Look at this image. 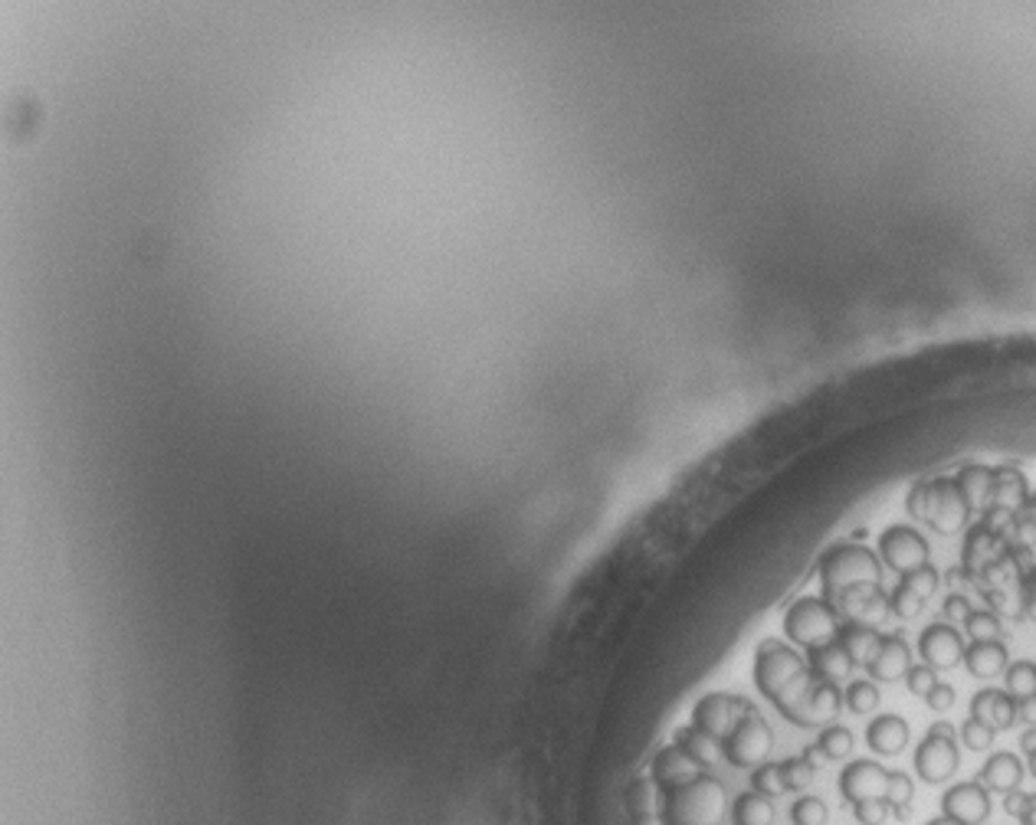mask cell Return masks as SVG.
<instances>
[{
  "instance_id": "14",
  "label": "cell",
  "mask_w": 1036,
  "mask_h": 825,
  "mask_svg": "<svg viewBox=\"0 0 1036 825\" xmlns=\"http://www.w3.org/2000/svg\"><path fill=\"white\" fill-rule=\"evenodd\" d=\"M918 651L931 668H954L957 661H964V638L948 622H934L918 635Z\"/></svg>"
},
{
  "instance_id": "9",
  "label": "cell",
  "mask_w": 1036,
  "mask_h": 825,
  "mask_svg": "<svg viewBox=\"0 0 1036 825\" xmlns=\"http://www.w3.org/2000/svg\"><path fill=\"white\" fill-rule=\"evenodd\" d=\"M751 714V704L741 701V697H731V694H705L695 710H692V727L705 730L708 737H715L718 743L738 727L741 717Z\"/></svg>"
},
{
  "instance_id": "45",
  "label": "cell",
  "mask_w": 1036,
  "mask_h": 825,
  "mask_svg": "<svg viewBox=\"0 0 1036 825\" xmlns=\"http://www.w3.org/2000/svg\"><path fill=\"white\" fill-rule=\"evenodd\" d=\"M928 733H938V737H954V727H951V724H944V720H938Z\"/></svg>"
},
{
  "instance_id": "6",
  "label": "cell",
  "mask_w": 1036,
  "mask_h": 825,
  "mask_svg": "<svg viewBox=\"0 0 1036 825\" xmlns=\"http://www.w3.org/2000/svg\"><path fill=\"white\" fill-rule=\"evenodd\" d=\"M879 557L889 570H895L898 576H908L921 566H928V540L905 524H895L889 530H882L879 537Z\"/></svg>"
},
{
  "instance_id": "21",
  "label": "cell",
  "mask_w": 1036,
  "mask_h": 825,
  "mask_svg": "<svg viewBox=\"0 0 1036 825\" xmlns=\"http://www.w3.org/2000/svg\"><path fill=\"white\" fill-rule=\"evenodd\" d=\"M964 665L974 678H993L1000 671H1007V648L1000 642H974L970 648H964Z\"/></svg>"
},
{
  "instance_id": "31",
  "label": "cell",
  "mask_w": 1036,
  "mask_h": 825,
  "mask_svg": "<svg viewBox=\"0 0 1036 825\" xmlns=\"http://www.w3.org/2000/svg\"><path fill=\"white\" fill-rule=\"evenodd\" d=\"M964 632L970 642H997L1000 638V619L993 612H970L964 619Z\"/></svg>"
},
{
  "instance_id": "32",
  "label": "cell",
  "mask_w": 1036,
  "mask_h": 825,
  "mask_svg": "<svg viewBox=\"0 0 1036 825\" xmlns=\"http://www.w3.org/2000/svg\"><path fill=\"white\" fill-rule=\"evenodd\" d=\"M781 773H784V782H787V792H790V789H807L813 782L817 766L807 756H794V760L781 763Z\"/></svg>"
},
{
  "instance_id": "10",
  "label": "cell",
  "mask_w": 1036,
  "mask_h": 825,
  "mask_svg": "<svg viewBox=\"0 0 1036 825\" xmlns=\"http://www.w3.org/2000/svg\"><path fill=\"white\" fill-rule=\"evenodd\" d=\"M836 789L839 796L856 805V802H866V799H885V789H889V769L872 763V760H853L839 779H836Z\"/></svg>"
},
{
  "instance_id": "28",
  "label": "cell",
  "mask_w": 1036,
  "mask_h": 825,
  "mask_svg": "<svg viewBox=\"0 0 1036 825\" xmlns=\"http://www.w3.org/2000/svg\"><path fill=\"white\" fill-rule=\"evenodd\" d=\"M1007 694H1013L1016 701L1036 694V665H1033V661H1013V665H1007Z\"/></svg>"
},
{
  "instance_id": "29",
  "label": "cell",
  "mask_w": 1036,
  "mask_h": 825,
  "mask_svg": "<svg viewBox=\"0 0 1036 825\" xmlns=\"http://www.w3.org/2000/svg\"><path fill=\"white\" fill-rule=\"evenodd\" d=\"M826 815H830V809L817 796H800L790 805V822L794 825H826Z\"/></svg>"
},
{
  "instance_id": "25",
  "label": "cell",
  "mask_w": 1036,
  "mask_h": 825,
  "mask_svg": "<svg viewBox=\"0 0 1036 825\" xmlns=\"http://www.w3.org/2000/svg\"><path fill=\"white\" fill-rule=\"evenodd\" d=\"M813 746L823 753V760H843V756L853 753V733L846 727H839V724H830V727L820 730Z\"/></svg>"
},
{
  "instance_id": "15",
  "label": "cell",
  "mask_w": 1036,
  "mask_h": 825,
  "mask_svg": "<svg viewBox=\"0 0 1036 825\" xmlns=\"http://www.w3.org/2000/svg\"><path fill=\"white\" fill-rule=\"evenodd\" d=\"M807 668H810L813 678L836 684V681H843L856 665H853V658L846 655V648L833 638V642H826V645L807 648Z\"/></svg>"
},
{
  "instance_id": "35",
  "label": "cell",
  "mask_w": 1036,
  "mask_h": 825,
  "mask_svg": "<svg viewBox=\"0 0 1036 825\" xmlns=\"http://www.w3.org/2000/svg\"><path fill=\"white\" fill-rule=\"evenodd\" d=\"M853 815H856L859 825H882L892 815V809H889L885 799H866V802L853 805Z\"/></svg>"
},
{
  "instance_id": "18",
  "label": "cell",
  "mask_w": 1036,
  "mask_h": 825,
  "mask_svg": "<svg viewBox=\"0 0 1036 825\" xmlns=\"http://www.w3.org/2000/svg\"><path fill=\"white\" fill-rule=\"evenodd\" d=\"M836 642L846 648V655L853 658V665H872V658L879 655V648H882V635L872 629V625H866V622H846V625H839V632H836Z\"/></svg>"
},
{
  "instance_id": "8",
  "label": "cell",
  "mask_w": 1036,
  "mask_h": 825,
  "mask_svg": "<svg viewBox=\"0 0 1036 825\" xmlns=\"http://www.w3.org/2000/svg\"><path fill=\"white\" fill-rule=\"evenodd\" d=\"M839 707H843V691H839L833 681L813 678L810 687H807L797 701H790L781 714H784L787 720L800 724V727H813V724L833 720V717L839 714Z\"/></svg>"
},
{
  "instance_id": "17",
  "label": "cell",
  "mask_w": 1036,
  "mask_h": 825,
  "mask_svg": "<svg viewBox=\"0 0 1036 825\" xmlns=\"http://www.w3.org/2000/svg\"><path fill=\"white\" fill-rule=\"evenodd\" d=\"M1023 782V763L1016 753H993L984 766H980V786L987 792H1016Z\"/></svg>"
},
{
  "instance_id": "16",
  "label": "cell",
  "mask_w": 1036,
  "mask_h": 825,
  "mask_svg": "<svg viewBox=\"0 0 1036 825\" xmlns=\"http://www.w3.org/2000/svg\"><path fill=\"white\" fill-rule=\"evenodd\" d=\"M866 743L879 756H895L908 743V724L898 714H882L866 727Z\"/></svg>"
},
{
  "instance_id": "2",
  "label": "cell",
  "mask_w": 1036,
  "mask_h": 825,
  "mask_svg": "<svg viewBox=\"0 0 1036 825\" xmlns=\"http://www.w3.org/2000/svg\"><path fill=\"white\" fill-rule=\"evenodd\" d=\"M728 799L718 779L699 776L695 782L666 792L659 805V822L663 825H718L725 818Z\"/></svg>"
},
{
  "instance_id": "47",
  "label": "cell",
  "mask_w": 1036,
  "mask_h": 825,
  "mask_svg": "<svg viewBox=\"0 0 1036 825\" xmlns=\"http://www.w3.org/2000/svg\"><path fill=\"white\" fill-rule=\"evenodd\" d=\"M1026 763H1029V773H1033V776H1036V750H1033V753H1029V756H1026Z\"/></svg>"
},
{
  "instance_id": "24",
  "label": "cell",
  "mask_w": 1036,
  "mask_h": 825,
  "mask_svg": "<svg viewBox=\"0 0 1036 825\" xmlns=\"http://www.w3.org/2000/svg\"><path fill=\"white\" fill-rule=\"evenodd\" d=\"M676 743L699 763V766H712L718 756H722V743L715 740V737H708L705 730H699V727H689V730H679V737H676Z\"/></svg>"
},
{
  "instance_id": "36",
  "label": "cell",
  "mask_w": 1036,
  "mask_h": 825,
  "mask_svg": "<svg viewBox=\"0 0 1036 825\" xmlns=\"http://www.w3.org/2000/svg\"><path fill=\"white\" fill-rule=\"evenodd\" d=\"M905 681H908V691H912V694H918V697H925V694L938 684V678H934V668H931V665H912V668H908V674H905Z\"/></svg>"
},
{
  "instance_id": "43",
  "label": "cell",
  "mask_w": 1036,
  "mask_h": 825,
  "mask_svg": "<svg viewBox=\"0 0 1036 825\" xmlns=\"http://www.w3.org/2000/svg\"><path fill=\"white\" fill-rule=\"evenodd\" d=\"M1020 746H1023V753L1029 756L1033 750H1036V727H1026L1023 730V737H1020Z\"/></svg>"
},
{
  "instance_id": "26",
  "label": "cell",
  "mask_w": 1036,
  "mask_h": 825,
  "mask_svg": "<svg viewBox=\"0 0 1036 825\" xmlns=\"http://www.w3.org/2000/svg\"><path fill=\"white\" fill-rule=\"evenodd\" d=\"M912 796H915V786L905 773H889V789H885V802L889 809L895 812V818H908L912 812Z\"/></svg>"
},
{
  "instance_id": "19",
  "label": "cell",
  "mask_w": 1036,
  "mask_h": 825,
  "mask_svg": "<svg viewBox=\"0 0 1036 825\" xmlns=\"http://www.w3.org/2000/svg\"><path fill=\"white\" fill-rule=\"evenodd\" d=\"M908 668H912L908 645L898 635H882V648H879V655L869 665L872 678L876 681H898V678L908 674Z\"/></svg>"
},
{
  "instance_id": "13",
  "label": "cell",
  "mask_w": 1036,
  "mask_h": 825,
  "mask_svg": "<svg viewBox=\"0 0 1036 825\" xmlns=\"http://www.w3.org/2000/svg\"><path fill=\"white\" fill-rule=\"evenodd\" d=\"M702 773V766L679 746V743H669L663 746L656 756H653V782L663 789V792H676L689 782H695Z\"/></svg>"
},
{
  "instance_id": "39",
  "label": "cell",
  "mask_w": 1036,
  "mask_h": 825,
  "mask_svg": "<svg viewBox=\"0 0 1036 825\" xmlns=\"http://www.w3.org/2000/svg\"><path fill=\"white\" fill-rule=\"evenodd\" d=\"M925 498H928V485H925V481L908 491V511H912L918 521H925Z\"/></svg>"
},
{
  "instance_id": "37",
  "label": "cell",
  "mask_w": 1036,
  "mask_h": 825,
  "mask_svg": "<svg viewBox=\"0 0 1036 825\" xmlns=\"http://www.w3.org/2000/svg\"><path fill=\"white\" fill-rule=\"evenodd\" d=\"M997 697H1000V691H997V687H984V691H977V694H974V701H970V717H977V720L990 724V720H993V704H997Z\"/></svg>"
},
{
  "instance_id": "5",
  "label": "cell",
  "mask_w": 1036,
  "mask_h": 825,
  "mask_svg": "<svg viewBox=\"0 0 1036 825\" xmlns=\"http://www.w3.org/2000/svg\"><path fill=\"white\" fill-rule=\"evenodd\" d=\"M774 746V733L764 724V717H758L754 710L748 717L738 720V727L722 740V753L731 766L741 769H758L761 763H767V753Z\"/></svg>"
},
{
  "instance_id": "46",
  "label": "cell",
  "mask_w": 1036,
  "mask_h": 825,
  "mask_svg": "<svg viewBox=\"0 0 1036 825\" xmlns=\"http://www.w3.org/2000/svg\"><path fill=\"white\" fill-rule=\"evenodd\" d=\"M928 825H961V822H954V818H948V815H938V818H931Z\"/></svg>"
},
{
  "instance_id": "27",
  "label": "cell",
  "mask_w": 1036,
  "mask_h": 825,
  "mask_svg": "<svg viewBox=\"0 0 1036 825\" xmlns=\"http://www.w3.org/2000/svg\"><path fill=\"white\" fill-rule=\"evenodd\" d=\"M843 704L846 710L853 714H872L879 707V687L876 681H853L846 691H843Z\"/></svg>"
},
{
  "instance_id": "40",
  "label": "cell",
  "mask_w": 1036,
  "mask_h": 825,
  "mask_svg": "<svg viewBox=\"0 0 1036 825\" xmlns=\"http://www.w3.org/2000/svg\"><path fill=\"white\" fill-rule=\"evenodd\" d=\"M944 615H948V619H967V615H970L967 599H964V596H948V599H944Z\"/></svg>"
},
{
  "instance_id": "23",
  "label": "cell",
  "mask_w": 1036,
  "mask_h": 825,
  "mask_svg": "<svg viewBox=\"0 0 1036 825\" xmlns=\"http://www.w3.org/2000/svg\"><path fill=\"white\" fill-rule=\"evenodd\" d=\"M774 822V802L761 792H741L731 805V825H771Z\"/></svg>"
},
{
  "instance_id": "42",
  "label": "cell",
  "mask_w": 1036,
  "mask_h": 825,
  "mask_svg": "<svg viewBox=\"0 0 1036 825\" xmlns=\"http://www.w3.org/2000/svg\"><path fill=\"white\" fill-rule=\"evenodd\" d=\"M1016 717L1036 727V694H1029V697H1020V701H1016Z\"/></svg>"
},
{
  "instance_id": "38",
  "label": "cell",
  "mask_w": 1036,
  "mask_h": 825,
  "mask_svg": "<svg viewBox=\"0 0 1036 825\" xmlns=\"http://www.w3.org/2000/svg\"><path fill=\"white\" fill-rule=\"evenodd\" d=\"M925 701H928V707H931L934 714H944V710H951V704H954V687H951V684H934V687L925 694Z\"/></svg>"
},
{
  "instance_id": "34",
  "label": "cell",
  "mask_w": 1036,
  "mask_h": 825,
  "mask_svg": "<svg viewBox=\"0 0 1036 825\" xmlns=\"http://www.w3.org/2000/svg\"><path fill=\"white\" fill-rule=\"evenodd\" d=\"M902 586H908L918 599H931V593L938 589V573L931 570V566H921V570H915V573H908V576H902Z\"/></svg>"
},
{
  "instance_id": "22",
  "label": "cell",
  "mask_w": 1036,
  "mask_h": 825,
  "mask_svg": "<svg viewBox=\"0 0 1036 825\" xmlns=\"http://www.w3.org/2000/svg\"><path fill=\"white\" fill-rule=\"evenodd\" d=\"M1026 501V478L1013 468H993V504L997 511L1010 514Z\"/></svg>"
},
{
  "instance_id": "33",
  "label": "cell",
  "mask_w": 1036,
  "mask_h": 825,
  "mask_svg": "<svg viewBox=\"0 0 1036 825\" xmlns=\"http://www.w3.org/2000/svg\"><path fill=\"white\" fill-rule=\"evenodd\" d=\"M993 733H997V730H993L990 724L977 720V717H967V720H964V727H961V740H964V746H967V750H974V753L990 750Z\"/></svg>"
},
{
  "instance_id": "20",
  "label": "cell",
  "mask_w": 1036,
  "mask_h": 825,
  "mask_svg": "<svg viewBox=\"0 0 1036 825\" xmlns=\"http://www.w3.org/2000/svg\"><path fill=\"white\" fill-rule=\"evenodd\" d=\"M970 511H987L993 504V468L987 465H967L954 478Z\"/></svg>"
},
{
  "instance_id": "3",
  "label": "cell",
  "mask_w": 1036,
  "mask_h": 825,
  "mask_svg": "<svg viewBox=\"0 0 1036 825\" xmlns=\"http://www.w3.org/2000/svg\"><path fill=\"white\" fill-rule=\"evenodd\" d=\"M820 583H823V599L833 602L846 589L856 586H879L882 583V563L872 550L859 543H839L820 560Z\"/></svg>"
},
{
  "instance_id": "1",
  "label": "cell",
  "mask_w": 1036,
  "mask_h": 825,
  "mask_svg": "<svg viewBox=\"0 0 1036 825\" xmlns=\"http://www.w3.org/2000/svg\"><path fill=\"white\" fill-rule=\"evenodd\" d=\"M813 674L807 668V658H800L790 645L777 638H764L754 655V684L764 697L774 701L777 710H784L790 701H797L810 687Z\"/></svg>"
},
{
  "instance_id": "41",
  "label": "cell",
  "mask_w": 1036,
  "mask_h": 825,
  "mask_svg": "<svg viewBox=\"0 0 1036 825\" xmlns=\"http://www.w3.org/2000/svg\"><path fill=\"white\" fill-rule=\"evenodd\" d=\"M1026 805H1029V796H1026V792H1020V789H1016V792H1007V802H1003V809H1007V812H1010L1013 818H1020V815L1026 812Z\"/></svg>"
},
{
  "instance_id": "30",
  "label": "cell",
  "mask_w": 1036,
  "mask_h": 825,
  "mask_svg": "<svg viewBox=\"0 0 1036 825\" xmlns=\"http://www.w3.org/2000/svg\"><path fill=\"white\" fill-rule=\"evenodd\" d=\"M751 789L761 792V796H781L787 792V782H784V773H781V763H761L754 773H751Z\"/></svg>"
},
{
  "instance_id": "44",
  "label": "cell",
  "mask_w": 1036,
  "mask_h": 825,
  "mask_svg": "<svg viewBox=\"0 0 1036 825\" xmlns=\"http://www.w3.org/2000/svg\"><path fill=\"white\" fill-rule=\"evenodd\" d=\"M1020 825H1036V796H1029V805H1026V812L1020 815Z\"/></svg>"
},
{
  "instance_id": "12",
  "label": "cell",
  "mask_w": 1036,
  "mask_h": 825,
  "mask_svg": "<svg viewBox=\"0 0 1036 825\" xmlns=\"http://www.w3.org/2000/svg\"><path fill=\"white\" fill-rule=\"evenodd\" d=\"M941 815L961 825H980L990 815V792L980 782H957L941 796Z\"/></svg>"
},
{
  "instance_id": "4",
  "label": "cell",
  "mask_w": 1036,
  "mask_h": 825,
  "mask_svg": "<svg viewBox=\"0 0 1036 825\" xmlns=\"http://www.w3.org/2000/svg\"><path fill=\"white\" fill-rule=\"evenodd\" d=\"M784 632L790 635V642L803 645V648H817L836 638L839 632V612L817 596H803L797 599L787 615H784Z\"/></svg>"
},
{
  "instance_id": "11",
  "label": "cell",
  "mask_w": 1036,
  "mask_h": 825,
  "mask_svg": "<svg viewBox=\"0 0 1036 825\" xmlns=\"http://www.w3.org/2000/svg\"><path fill=\"white\" fill-rule=\"evenodd\" d=\"M957 746H954V737H938V733H928L918 750H915V773L938 786V782H948L957 769Z\"/></svg>"
},
{
  "instance_id": "7",
  "label": "cell",
  "mask_w": 1036,
  "mask_h": 825,
  "mask_svg": "<svg viewBox=\"0 0 1036 825\" xmlns=\"http://www.w3.org/2000/svg\"><path fill=\"white\" fill-rule=\"evenodd\" d=\"M928 485V498H925V524H931L941 534H954L967 524V501L957 488L954 478H938V481H925Z\"/></svg>"
}]
</instances>
